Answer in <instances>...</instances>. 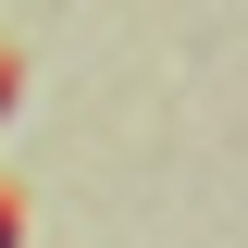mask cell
Here are the masks:
<instances>
[{"label":"cell","mask_w":248,"mask_h":248,"mask_svg":"<svg viewBox=\"0 0 248 248\" xmlns=\"http://www.w3.org/2000/svg\"><path fill=\"white\" fill-rule=\"evenodd\" d=\"M13 236H25V211H13V186H0V248H13Z\"/></svg>","instance_id":"obj_1"},{"label":"cell","mask_w":248,"mask_h":248,"mask_svg":"<svg viewBox=\"0 0 248 248\" xmlns=\"http://www.w3.org/2000/svg\"><path fill=\"white\" fill-rule=\"evenodd\" d=\"M0 112H13V50H0Z\"/></svg>","instance_id":"obj_2"}]
</instances>
